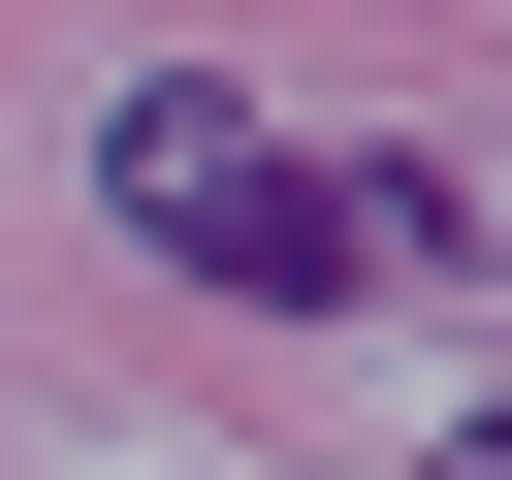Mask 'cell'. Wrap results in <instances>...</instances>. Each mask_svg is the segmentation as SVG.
<instances>
[{
  "instance_id": "1",
  "label": "cell",
  "mask_w": 512,
  "mask_h": 480,
  "mask_svg": "<svg viewBox=\"0 0 512 480\" xmlns=\"http://www.w3.org/2000/svg\"><path fill=\"white\" fill-rule=\"evenodd\" d=\"M96 192H128L192 288H256V320L448 288V192H416V160H288V128H256V96H192V64H128V96H96Z\"/></svg>"
}]
</instances>
